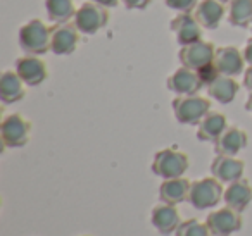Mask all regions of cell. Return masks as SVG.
I'll list each match as a JSON object with an SVG mask.
<instances>
[{"label":"cell","instance_id":"cell-1","mask_svg":"<svg viewBox=\"0 0 252 236\" xmlns=\"http://www.w3.org/2000/svg\"><path fill=\"white\" fill-rule=\"evenodd\" d=\"M18 42L28 56H43L50 50V28L40 19H30L19 28Z\"/></svg>","mask_w":252,"mask_h":236},{"label":"cell","instance_id":"cell-2","mask_svg":"<svg viewBox=\"0 0 252 236\" xmlns=\"http://www.w3.org/2000/svg\"><path fill=\"white\" fill-rule=\"evenodd\" d=\"M190 166L189 155L182 150L169 147V148H162L156 152L154 159H152L151 169L156 176L162 177V179H169V177H180L187 173Z\"/></svg>","mask_w":252,"mask_h":236},{"label":"cell","instance_id":"cell-3","mask_svg":"<svg viewBox=\"0 0 252 236\" xmlns=\"http://www.w3.org/2000/svg\"><path fill=\"white\" fill-rule=\"evenodd\" d=\"M173 114L180 124H199L211 111V102L200 95H176L173 100Z\"/></svg>","mask_w":252,"mask_h":236},{"label":"cell","instance_id":"cell-4","mask_svg":"<svg viewBox=\"0 0 252 236\" xmlns=\"http://www.w3.org/2000/svg\"><path fill=\"white\" fill-rule=\"evenodd\" d=\"M221 184L223 183L214 176L193 181L192 186H190L189 200L187 202L197 210H207V208L216 207L223 200L224 188Z\"/></svg>","mask_w":252,"mask_h":236},{"label":"cell","instance_id":"cell-5","mask_svg":"<svg viewBox=\"0 0 252 236\" xmlns=\"http://www.w3.org/2000/svg\"><path fill=\"white\" fill-rule=\"evenodd\" d=\"M32 122L21 114H9L0 124V138L5 148H21L30 142Z\"/></svg>","mask_w":252,"mask_h":236},{"label":"cell","instance_id":"cell-6","mask_svg":"<svg viewBox=\"0 0 252 236\" xmlns=\"http://www.w3.org/2000/svg\"><path fill=\"white\" fill-rule=\"evenodd\" d=\"M73 23L81 35H95L97 31L107 26L109 9L102 7L95 2H87L80 9H76Z\"/></svg>","mask_w":252,"mask_h":236},{"label":"cell","instance_id":"cell-7","mask_svg":"<svg viewBox=\"0 0 252 236\" xmlns=\"http://www.w3.org/2000/svg\"><path fill=\"white\" fill-rule=\"evenodd\" d=\"M214 56H216V47L213 43L206 40H197L193 43L180 47L178 60L182 66L199 71L207 64L214 62Z\"/></svg>","mask_w":252,"mask_h":236},{"label":"cell","instance_id":"cell-8","mask_svg":"<svg viewBox=\"0 0 252 236\" xmlns=\"http://www.w3.org/2000/svg\"><path fill=\"white\" fill-rule=\"evenodd\" d=\"M80 42V31L73 21L57 23L50 28V52L56 56H71Z\"/></svg>","mask_w":252,"mask_h":236},{"label":"cell","instance_id":"cell-9","mask_svg":"<svg viewBox=\"0 0 252 236\" xmlns=\"http://www.w3.org/2000/svg\"><path fill=\"white\" fill-rule=\"evenodd\" d=\"M206 224L213 236H230L242 229V215L235 208L223 207L207 214Z\"/></svg>","mask_w":252,"mask_h":236},{"label":"cell","instance_id":"cell-10","mask_svg":"<svg viewBox=\"0 0 252 236\" xmlns=\"http://www.w3.org/2000/svg\"><path fill=\"white\" fill-rule=\"evenodd\" d=\"M173 35L176 38V43L180 47L193 43L197 40H202V26L197 21L193 12H178L169 23Z\"/></svg>","mask_w":252,"mask_h":236},{"label":"cell","instance_id":"cell-11","mask_svg":"<svg viewBox=\"0 0 252 236\" xmlns=\"http://www.w3.org/2000/svg\"><path fill=\"white\" fill-rule=\"evenodd\" d=\"M14 71L28 87H38L49 76L47 64L40 59V56H28V54L16 60Z\"/></svg>","mask_w":252,"mask_h":236},{"label":"cell","instance_id":"cell-12","mask_svg":"<svg viewBox=\"0 0 252 236\" xmlns=\"http://www.w3.org/2000/svg\"><path fill=\"white\" fill-rule=\"evenodd\" d=\"M166 87L176 95H195L204 87V81L195 69L182 66L166 80Z\"/></svg>","mask_w":252,"mask_h":236},{"label":"cell","instance_id":"cell-13","mask_svg":"<svg viewBox=\"0 0 252 236\" xmlns=\"http://www.w3.org/2000/svg\"><path fill=\"white\" fill-rule=\"evenodd\" d=\"M245 164L244 160L235 155H216L211 164V174L223 184H230L244 176Z\"/></svg>","mask_w":252,"mask_h":236},{"label":"cell","instance_id":"cell-14","mask_svg":"<svg viewBox=\"0 0 252 236\" xmlns=\"http://www.w3.org/2000/svg\"><path fill=\"white\" fill-rule=\"evenodd\" d=\"M249 136L244 129L237 128V126H228L220 138L214 142V152L216 155H235L240 153L242 150L247 147Z\"/></svg>","mask_w":252,"mask_h":236},{"label":"cell","instance_id":"cell-15","mask_svg":"<svg viewBox=\"0 0 252 236\" xmlns=\"http://www.w3.org/2000/svg\"><path fill=\"white\" fill-rule=\"evenodd\" d=\"M214 66H216L218 73L224 74V76H238L244 73L245 59L244 54L235 47H221L216 49V56H214Z\"/></svg>","mask_w":252,"mask_h":236},{"label":"cell","instance_id":"cell-16","mask_svg":"<svg viewBox=\"0 0 252 236\" xmlns=\"http://www.w3.org/2000/svg\"><path fill=\"white\" fill-rule=\"evenodd\" d=\"M151 222L161 235L168 236L176 231V228L180 226L182 219H180V212H178V208H176V205L161 202V204H158L152 208Z\"/></svg>","mask_w":252,"mask_h":236},{"label":"cell","instance_id":"cell-17","mask_svg":"<svg viewBox=\"0 0 252 236\" xmlns=\"http://www.w3.org/2000/svg\"><path fill=\"white\" fill-rule=\"evenodd\" d=\"M223 202L226 207L235 208V210H238V212H244L252 202L251 183H249L247 179H244V177L230 183L226 188H224Z\"/></svg>","mask_w":252,"mask_h":236},{"label":"cell","instance_id":"cell-18","mask_svg":"<svg viewBox=\"0 0 252 236\" xmlns=\"http://www.w3.org/2000/svg\"><path fill=\"white\" fill-rule=\"evenodd\" d=\"M190 186H192V183L183 176L162 179L161 186H159V198L164 204H171V205L183 204V202L189 200Z\"/></svg>","mask_w":252,"mask_h":236},{"label":"cell","instance_id":"cell-19","mask_svg":"<svg viewBox=\"0 0 252 236\" xmlns=\"http://www.w3.org/2000/svg\"><path fill=\"white\" fill-rule=\"evenodd\" d=\"M193 14L204 30H216L224 18V4L220 0H200Z\"/></svg>","mask_w":252,"mask_h":236},{"label":"cell","instance_id":"cell-20","mask_svg":"<svg viewBox=\"0 0 252 236\" xmlns=\"http://www.w3.org/2000/svg\"><path fill=\"white\" fill-rule=\"evenodd\" d=\"M25 81L16 71H4L0 76V100L5 105L16 104L25 98Z\"/></svg>","mask_w":252,"mask_h":236},{"label":"cell","instance_id":"cell-21","mask_svg":"<svg viewBox=\"0 0 252 236\" xmlns=\"http://www.w3.org/2000/svg\"><path fill=\"white\" fill-rule=\"evenodd\" d=\"M226 128H228L226 116L221 114V112L209 111L206 114V118L197 124V138L200 142L214 143Z\"/></svg>","mask_w":252,"mask_h":236},{"label":"cell","instance_id":"cell-22","mask_svg":"<svg viewBox=\"0 0 252 236\" xmlns=\"http://www.w3.org/2000/svg\"><path fill=\"white\" fill-rule=\"evenodd\" d=\"M238 88L240 87H238V83L235 81L233 76L220 74L216 80H213L207 85V93L216 102L226 105L235 100V97H237V93H238Z\"/></svg>","mask_w":252,"mask_h":236},{"label":"cell","instance_id":"cell-23","mask_svg":"<svg viewBox=\"0 0 252 236\" xmlns=\"http://www.w3.org/2000/svg\"><path fill=\"white\" fill-rule=\"evenodd\" d=\"M228 23L237 28H249L252 25V0H230Z\"/></svg>","mask_w":252,"mask_h":236},{"label":"cell","instance_id":"cell-24","mask_svg":"<svg viewBox=\"0 0 252 236\" xmlns=\"http://www.w3.org/2000/svg\"><path fill=\"white\" fill-rule=\"evenodd\" d=\"M47 16L52 23H67L74 18V0H45Z\"/></svg>","mask_w":252,"mask_h":236},{"label":"cell","instance_id":"cell-25","mask_svg":"<svg viewBox=\"0 0 252 236\" xmlns=\"http://www.w3.org/2000/svg\"><path fill=\"white\" fill-rule=\"evenodd\" d=\"M175 236H211V231L206 222H200L197 219H187L180 222Z\"/></svg>","mask_w":252,"mask_h":236},{"label":"cell","instance_id":"cell-26","mask_svg":"<svg viewBox=\"0 0 252 236\" xmlns=\"http://www.w3.org/2000/svg\"><path fill=\"white\" fill-rule=\"evenodd\" d=\"M168 9L176 12H193L199 5V0H164Z\"/></svg>","mask_w":252,"mask_h":236},{"label":"cell","instance_id":"cell-27","mask_svg":"<svg viewBox=\"0 0 252 236\" xmlns=\"http://www.w3.org/2000/svg\"><path fill=\"white\" fill-rule=\"evenodd\" d=\"M197 73H199L200 80L204 81V85H209L211 81L216 80V78L220 76V73H218V69H216V66H214V62H211V64H207V66H204L202 69H199Z\"/></svg>","mask_w":252,"mask_h":236},{"label":"cell","instance_id":"cell-28","mask_svg":"<svg viewBox=\"0 0 252 236\" xmlns=\"http://www.w3.org/2000/svg\"><path fill=\"white\" fill-rule=\"evenodd\" d=\"M123 4H125L126 9H130V11H144L147 9V5L151 4V0H121Z\"/></svg>","mask_w":252,"mask_h":236},{"label":"cell","instance_id":"cell-29","mask_svg":"<svg viewBox=\"0 0 252 236\" xmlns=\"http://www.w3.org/2000/svg\"><path fill=\"white\" fill-rule=\"evenodd\" d=\"M244 88L249 93H252V66H249L244 71Z\"/></svg>","mask_w":252,"mask_h":236},{"label":"cell","instance_id":"cell-30","mask_svg":"<svg viewBox=\"0 0 252 236\" xmlns=\"http://www.w3.org/2000/svg\"><path fill=\"white\" fill-rule=\"evenodd\" d=\"M242 54H244L245 64L252 66V38L249 40L247 43H245V47H244V50H242Z\"/></svg>","mask_w":252,"mask_h":236},{"label":"cell","instance_id":"cell-31","mask_svg":"<svg viewBox=\"0 0 252 236\" xmlns=\"http://www.w3.org/2000/svg\"><path fill=\"white\" fill-rule=\"evenodd\" d=\"M92 2H95V4L102 5V7H105V9H114L121 0H92Z\"/></svg>","mask_w":252,"mask_h":236},{"label":"cell","instance_id":"cell-32","mask_svg":"<svg viewBox=\"0 0 252 236\" xmlns=\"http://www.w3.org/2000/svg\"><path fill=\"white\" fill-rule=\"evenodd\" d=\"M245 111L252 114V93H249V98H247V102H245Z\"/></svg>","mask_w":252,"mask_h":236},{"label":"cell","instance_id":"cell-33","mask_svg":"<svg viewBox=\"0 0 252 236\" xmlns=\"http://www.w3.org/2000/svg\"><path fill=\"white\" fill-rule=\"evenodd\" d=\"M221 4H228V2H230V0H220Z\"/></svg>","mask_w":252,"mask_h":236},{"label":"cell","instance_id":"cell-34","mask_svg":"<svg viewBox=\"0 0 252 236\" xmlns=\"http://www.w3.org/2000/svg\"><path fill=\"white\" fill-rule=\"evenodd\" d=\"M251 30H252V25H251Z\"/></svg>","mask_w":252,"mask_h":236},{"label":"cell","instance_id":"cell-35","mask_svg":"<svg viewBox=\"0 0 252 236\" xmlns=\"http://www.w3.org/2000/svg\"><path fill=\"white\" fill-rule=\"evenodd\" d=\"M83 236H88V235H83Z\"/></svg>","mask_w":252,"mask_h":236}]
</instances>
